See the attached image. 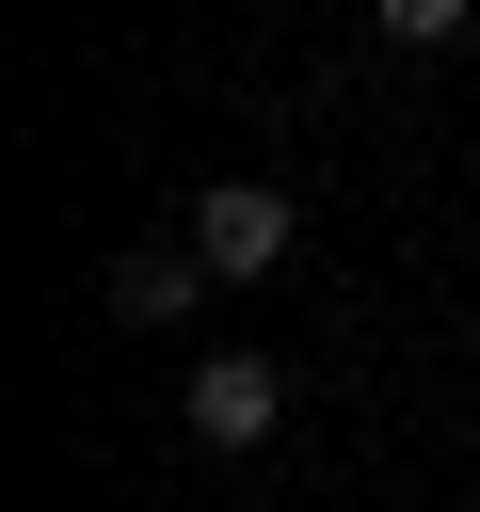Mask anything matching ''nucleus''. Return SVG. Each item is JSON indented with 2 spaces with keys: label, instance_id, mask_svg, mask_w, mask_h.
I'll return each instance as SVG.
<instances>
[{
  "label": "nucleus",
  "instance_id": "20e7f679",
  "mask_svg": "<svg viewBox=\"0 0 480 512\" xmlns=\"http://www.w3.org/2000/svg\"><path fill=\"white\" fill-rule=\"evenodd\" d=\"M368 16H384V32H400V48H448V32H464V16H480V0H368Z\"/></svg>",
  "mask_w": 480,
  "mask_h": 512
},
{
  "label": "nucleus",
  "instance_id": "7ed1b4c3",
  "mask_svg": "<svg viewBox=\"0 0 480 512\" xmlns=\"http://www.w3.org/2000/svg\"><path fill=\"white\" fill-rule=\"evenodd\" d=\"M192 288H208V256H128L112 272V320H176Z\"/></svg>",
  "mask_w": 480,
  "mask_h": 512
},
{
  "label": "nucleus",
  "instance_id": "f03ea898",
  "mask_svg": "<svg viewBox=\"0 0 480 512\" xmlns=\"http://www.w3.org/2000/svg\"><path fill=\"white\" fill-rule=\"evenodd\" d=\"M176 416H192V448H256V432L288 416V368H272V352H208V368L176 384Z\"/></svg>",
  "mask_w": 480,
  "mask_h": 512
},
{
  "label": "nucleus",
  "instance_id": "f257e3e1",
  "mask_svg": "<svg viewBox=\"0 0 480 512\" xmlns=\"http://www.w3.org/2000/svg\"><path fill=\"white\" fill-rule=\"evenodd\" d=\"M288 240H304V208H288L272 176H224V192L192 208V256H208V288H256V272H288Z\"/></svg>",
  "mask_w": 480,
  "mask_h": 512
}]
</instances>
